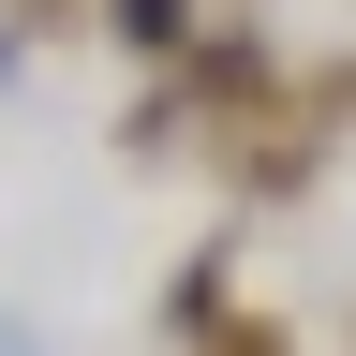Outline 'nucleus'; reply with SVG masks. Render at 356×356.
Listing matches in <instances>:
<instances>
[{
    "label": "nucleus",
    "instance_id": "f257e3e1",
    "mask_svg": "<svg viewBox=\"0 0 356 356\" xmlns=\"http://www.w3.org/2000/svg\"><path fill=\"white\" fill-rule=\"evenodd\" d=\"M163 89H178V104H193V119L222 134V119H252V104H282V60H267L252 30H222V44H193V60H178Z\"/></svg>",
    "mask_w": 356,
    "mask_h": 356
},
{
    "label": "nucleus",
    "instance_id": "f03ea898",
    "mask_svg": "<svg viewBox=\"0 0 356 356\" xmlns=\"http://www.w3.org/2000/svg\"><path fill=\"white\" fill-rule=\"evenodd\" d=\"M222 297H238V282H222V252H193V267L163 282V327H178V341H208V312H222Z\"/></svg>",
    "mask_w": 356,
    "mask_h": 356
},
{
    "label": "nucleus",
    "instance_id": "7ed1b4c3",
    "mask_svg": "<svg viewBox=\"0 0 356 356\" xmlns=\"http://www.w3.org/2000/svg\"><path fill=\"white\" fill-rule=\"evenodd\" d=\"M104 30L134 44V60H163V44H178V30H193V0H104Z\"/></svg>",
    "mask_w": 356,
    "mask_h": 356
},
{
    "label": "nucleus",
    "instance_id": "20e7f679",
    "mask_svg": "<svg viewBox=\"0 0 356 356\" xmlns=\"http://www.w3.org/2000/svg\"><path fill=\"white\" fill-rule=\"evenodd\" d=\"M297 104L327 119V134H356V60H327V74H297Z\"/></svg>",
    "mask_w": 356,
    "mask_h": 356
}]
</instances>
